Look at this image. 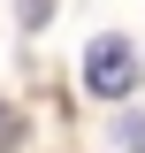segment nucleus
<instances>
[{
	"mask_svg": "<svg viewBox=\"0 0 145 153\" xmlns=\"http://www.w3.org/2000/svg\"><path fill=\"white\" fill-rule=\"evenodd\" d=\"M122 146H130V153H145V115H130V123H122Z\"/></svg>",
	"mask_w": 145,
	"mask_h": 153,
	"instance_id": "nucleus-3",
	"label": "nucleus"
},
{
	"mask_svg": "<svg viewBox=\"0 0 145 153\" xmlns=\"http://www.w3.org/2000/svg\"><path fill=\"white\" fill-rule=\"evenodd\" d=\"M130 84H138V46H130V38H92L84 46V92L115 100V92H130Z\"/></svg>",
	"mask_w": 145,
	"mask_h": 153,
	"instance_id": "nucleus-1",
	"label": "nucleus"
},
{
	"mask_svg": "<svg viewBox=\"0 0 145 153\" xmlns=\"http://www.w3.org/2000/svg\"><path fill=\"white\" fill-rule=\"evenodd\" d=\"M16 138H23V123H16V107H8V100H0V153L16 146Z\"/></svg>",
	"mask_w": 145,
	"mask_h": 153,
	"instance_id": "nucleus-2",
	"label": "nucleus"
}]
</instances>
